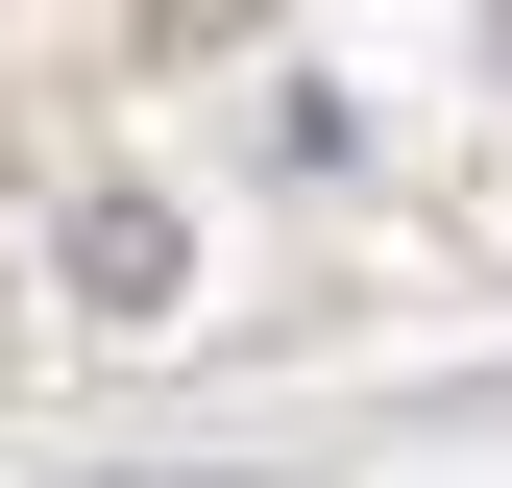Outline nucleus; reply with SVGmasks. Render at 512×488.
<instances>
[{"mask_svg": "<svg viewBox=\"0 0 512 488\" xmlns=\"http://www.w3.org/2000/svg\"><path fill=\"white\" fill-rule=\"evenodd\" d=\"M49 269H74V318H122V342L196 318V220H171V196H74V220H49Z\"/></svg>", "mask_w": 512, "mask_h": 488, "instance_id": "f257e3e1", "label": "nucleus"}, {"mask_svg": "<svg viewBox=\"0 0 512 488\" xmlns=\"http://www.w3.org/2000/svg\"><path fill=\"white\" fill-rule=\"evenodd\" d=\"M488 25H512V0H488Z\"/></svg>", "mask_w": 512, "mask_h": 488, "instance_id": "7ed1b4c3", "label": "nucleus"}, {"mask_svg": "<svg viewBox=\"0 0 512 488\" xmlns=\"http://www.w3.org/2000/svg\"><path fill=\"white\" fill-rule=\"evenodd\" d=\"M122 488H244V464H122Z\"/></svg>", "mask_w": 512, "mask_h": 488, "instance_id": "f03ea898", "label": "nucleus"}]
</instances>
